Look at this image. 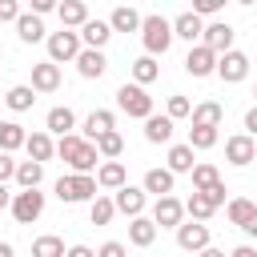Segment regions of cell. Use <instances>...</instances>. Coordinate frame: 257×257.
Returning <instances> with one entry per match:
<instances>
[{
	"mask_svg": "<svg viewBox=\"0 0 257 257\" xmlns=\"http://www.w3.org/2000/svg\"><path fill=\"white\" fill-rule=\"evenodd\" d=\"M52 189H56V197H60L64 205H76V201H88V205H92V201L100 197V193H96V189H100L96 177H80V173H64Z\"/></svg>",
	"mask_w": 257,
	"mask_h": 257,
	"instance_id": "cell-1",
	"label": "cell"
},
{
	"mask_svg": "<svg viewBox=\"0 0 257 257\" xmlns=\"http://www.w3.org/2000/svg\"><path fill=\"white\" fill-rule=\"evenodd\" d=\"M141 40H145V56H165L169 52V44H173V24L165 20V16H145V24H141Z\"/></svg>",
	"mask_w": 257,
	"mask_h": 257,
	"instance_id": "cell-2",
	"label": "cell"
},
{
	"mask_svg": "<svg viewBox=\"0 0 257 257\" xmlns=\"http://www.w3.org/2000/svg\"><path fill=\"white\" fill-rule=\"evenodd\" d=\"M116 104H120V112H128V116H137V120H149V116H153V96H149L141 84H120V88H116Z\"/></svg>",
	"mask_w": 257,
	"mask_h": 257,
	"instance_id": "cell-3",
	"label": "cell"
},
{
	"mask_svg": "<svg viewBox=\"0 0 257 257\" xmlns=\"http://www.w3.org/2000/svg\"><path fill=\"white\" fill-rule=\"evenodd\" d=\"M84 48H80V32H68V28H60V32H48V60L52 64H64V60H76Z\"/></svg>",
	"mask_w": 257,
	"mask_h": 257,
	"instance_id": "cell-4",
	"label": "cell"
},
{
	"mask_svg": "<svg viewBox=\"0 0 257 257\" xmlns=\"http://www.w3.org/2000/svg\"><path fill=\"white\" fill-rule=\"evenodd\" d=\"M40 213H44V193H40V189H20V193L12 197V217H16V225L40 221Z\"/></svg>",
	"mask_w": 257,
	"mask_h": 257,
	"instance_id": "cell-5",
	"label": "cell"
},
{
	"mask_svg": "<svg viewBox=\"0 0 257 257\" xmlns=\"http://www.w3.org/2000/svg\"><path fill=\"white\" fill-rule=\"evenodd\" d=\"M112 205H116V213H124V217L133 221V217H145V205H149V197H145V189H137V185H124V189H116V193H112Z\"/></svg>",
	"mask_w": 257,
	"mask_h": 257,
	"instance_id": "cell-6",
	"label": "cell"
},
{
	"mask_svg": "<svg viewBox=\"0 0 257 257\" xmlns=\"http://www.w3.org/2000/svg\"><path fill=\"white\" fill-rule=\"evenodd\" d=\"M177 245H181L185 253L209 249V225H201V221H181V225H177Z\"/></svg>",
	"mask_w": 257,
	"mask_h": 257,
	"instance_id": "cell-7",
	"label": "cell"
},
{
	"mask_svg": "<svg viewBox=\"0 0 257 257\" xmlns=\"http://www.w3.org/2000/svg\"><path fill=\"white\" fill-rule=\"evenodd\" d=\"M217 76L225 80V84H237V80H245L249 76V56L245 52H225V56H217Z\"/></svg>",
	"mask_w": 257,
	"mask_h": 257,
	"instance_id": "cell-8",
	"label": "cell"
},
{
	"mask_svg": "<svg viewBox=\"0 0 257 257\" xmlns=\"http://www.w3.org/2000/svg\"><path fill=\"white\" fill-rule=\"evenodd\" d=\"M181 221H185V201L161 197V201L153 205V225H157V229H177Z\"/></svg>",
	"mask_w": 257,
	"mask_h": 257,
	"instance_id": "cell-9",
	"label": "cell"
},
{
	"mask_svg": "<svg viewBox=\"0 0 257 257\" xmlns=\"http://www.w3.org/2000/svg\"><path fill=\"white\" fill-rule=\"evenodd\" d=\"M201 44H205L209 52L225 56V52H233V28H229L225 20H213V24H205V36H201Z\"/></svg>",
	"mask_w": 257,
	"mask_h": 257,
	"instance_id": "cell-10",
	"label": "cell"
},
{
	"mask_svg": "<svg viewBox=\"0 0 257 257\" xmlns=\"http://www.w3.org/2000/svg\"><path fill=\"white\" fill-rule=\"evenodd\" d=\"M185 72L189 76H213L217 72V52H209L205 44H193L185 56Z\"/></svg>",
	"mask_w": 257,
	"mask_h": 257,
	"instance_id": "cell-11",
	"label": "cell"
},
{
	"mask_svg": "<svg viewBox=\"0 0 257 257\" xmlns=\"http://www.w3.org/2000/svg\"><path fill=\"white\" fill-rule=\"evenodd\" d=\"M112 124H116V116H112L108 108H96V112H88V116H84V128H80V137H84L88 145H96L104 133H116Z\"/></svg>",
	"mask_w": 257,
	"mask_h": 257,
	"instance_id": "cell-12",
	"label": "cell"
},
{
	"mask_svg": "<svg viewBox=\"0 0 257 257\" xmlns=\"http://www.w3.org/2000/svg\"><path fill=\"white\" fill-rule=\"evenodd\" d=\"M225 161H229V165H249V161H257V145H253V137H249V133L229 137V141H225Z\"/></svg>",
	"mask_w": 257,
	"mask_h": 257,
	"instance_id": "cell-13",
	"label": "cell"
},
{
	"mask_svg": "<svg viewBox=\"0 0 257 257\" xmlns=\"http://www.w3.org/2000/svg\"><path fill=\"white\" fill-rule=\"evenodd\" d=\"M56 16H60V24L72 32V28H84L92 16H88V4L84 0H64V4H56Z\"/></svg>",
	"mask_w": 257,
	"mask_h": 257,
	"instance_id": "cell-14",
	"label": "cell"
},
{
	"mask_svg": "<svg viewBox=\"0 0 257 257\" xmlns=\"http://www.w3.org/2000/svg\"><path fill=\"white\" fill-rule=\"evenodd\" d=\"M32 88L36 92H56L60 88V64H52V60L32 64Z\"/></svg>",
	"mask_w": 257,
	"mask_h": 257,
	"instance_id": "cell-15",
	"label": "cell"
},
{
	"mask_svg": "<svg viewBox=\"0 0 257 257\" xmlns=\"http://www.w3.org/2000/svg\"><path fill=\"white\" fill-rule=\"evenodd\" d=\"M141 24H145V16L137 8H128V4H116L112 16H108V28L112 32H141Z\"/></svg>",
	"mask_w": 257,
	"mask_h": 257,
	"instance_id": "cell-16",
	"label": "cell"
},
{
	"mask_svg": "<svg viewBox=\"0 0 257 257\" xmlns=\"http://www.w3.org/2000/svg\"><path fill=\"white\" fill-rule=\"evenodd\" d=\"M104 68H108V60H104V52H96V48H84V52L76 56V72H80L84 80H100Z\"/></svg>",
	"mask_w": 257,
	"mask_h": 257,
	"instance_id": "cell-17",
	"label": "cell"
},
{
	"mask_svg": "<svg viewBox=\"0 0 257 257\" xmlns=\"http://www.w3.org/2000/svg\"><path fill=\"white\" fill-rule=\"evenodd\" d=\"M44 128H48V133H56V137H68V133L76 128V112H72L68 104H56V108H48Z\"/></svg>",
	"mask_w": 257,
	"mask_h": 257,
	"instance_id": "cell-18",
	"label": "cell"
},
{
	"mask_svg": "<svg viewBox=\"0 0 257 257\" xmlns=\"http://www.w3.org/2000/svg\"><path fill=\"white\" fill-rule=\"evenodd\" d=\"M24 149H28V161H36V165H44V161L56 157V141H52L48 133H28Z\"/></svg>",
	"mask_w": 257,
	"mask_h": 257,
	"instance_id": "cell-19",
	"label": "cell"
},
{
	"mask_svg": "<svg viewBox=\"0 0 257 257\" xmlns=\"http://www.w3.org/2000/svg\"><path fill=\"white\" fill-rule=\"evenodd\" d=\"M173 36H181V40H189V44H193V40H201V36H205L201 16H197L193 8H189V12H181V16L173 20Z\"/></svg>",
	"mask_w": 257,
	"mask_h": 257,
	"instance_id": "cell-20",
	"label": "cell"
},
{
	"mask_svg": "<svg viewBox=\"0 0 257 257\" xmlns=\"http://www.w3.org/2000/svg\"><path fill=\"white\" fill-rule=\"evenodd\" d=\"M96 185H100V189H112V193H116V189H124V185H128L124 165H120V161H104V165L96 169Z\"/></svg>",
	"mask_w": 257,
	"mask_h": 257,
	"instance_id": "cell-21",
	"label": "cell"
},
{
	"mask_svg": "<svg viewBox=\"0 0 257 257\" xmlns=\"http://www.w3.org/2000/svg\"><path fill=\"white\" fill-rule=\"evenodd\" d=\"M108 36H112L108 20H88V24L80 28V44H84V48H96V52L108 44Z\"/></svg>",
	"mask_w": 257,
	"mask_h": 257,
	"instance_id": "cell-22",
	"label": "cell"
},
{
	"mask_svg": "<svg viewBox=\"0 0 257 257\" xmlns=\"http://www.w3.org/2000/svg\"><path fill=\"white\" fill-rule=\"evenodd\" d=\"M221 120H225V108H221L217 100L193 104V124H201V128H221Z\"/></svg>",
	"mask_w": 257,
	"mask_h": 257,
	"instance_id": "cell-23",
	"label": "cell"
},
{
	"mask_svg": "<svg viewBox=\"0 0 257 257\" xmlns=\"http://www.w3.org/2000/svg\"><path fill=\"white\" fill-rule=\"evenodd\" d=\"M128 241H133L137 249H149V245L157 241V225H153V217H133V221H128Z\"/></svg>",
	"mask_w": 257,
	"mask_h": 257,
	"instance_id": "cell-24",
	"label": "cell"
},
{
	"mask_svg": "<svg viewBox=\"0 0 257 257\" xmlns=\"http://www.w3.org/2000/svg\"><path fill=\"white\" fill-rule=\"evenodd\" d=\"M145 141H149V145H169V141H173V120L153 112V116L145 120Z\"/></svg>",
	"mask_w": 257,
	"mask_h": 257,
	"instance_id": "cell-25",
	"label": "cell"
},
{
	"mask_svg": "<svg viewBox=\"0 0 257 257\" xmlns=\"http://www.w3.org/2000/svg\"><path fill=\"white\" fill-rule=\"evenodd\" d=\"M225 217H229V221H233L237 229H245V225H249V221L257 217V205H253L249 197H233V201L225 205Z\"/></svg>",
	"mask_w": 257,
	"mask_h": 257,
	"instance_id": "cell-26",
	"label": "cell"
},
{
	"mask_svg": "<svg viewBox=\"0 0 257 257\" xmlns=\"http://www.w3.org/2000/svg\"><path fill=\"white\" fill-rule=\"evenodd\" d=\"M16 36H20L24 44H36V40H48V36H44V20H40V16H32V12H24V16L16 20Z\"/></svg>",
	"mask_w": 257,
	"mask_h": 257,
	"instance_id": "cell-27",
	"label": "cell"
},
{
	"mask_svg": "<svg viewBox=\"0 0 257 257\" xmlns=\"http://www.w3.org/2000/svg\"><path fill=\"white\" fill-rule=\"evenodd\" d=\"M145 193H157V201L173 197V173L169 169H149L145 173Z\"/></svg>",
	"mask_w": 257,
	"mask_h": 257,
	"instance_id": "cell-28",
	"label": "cell"
},
{
	"mask_svg": "<svg viewBox=\"0 0 257 257\" xmlns=\"http://www.w3.org/2000/svg\"><path fill=\"white\" fill-rule=\"evenodd\" d=\"M4 104H8L12 112H28V108L36 104V88H32V84H16V88H8Z\"/></svg>",
	"mask_w": 257,
	"mask_h": 257,
	"instance_id": "cell-29",
	"label": "cell"
},
{
	"mask_svg": "<svg viewBox=\"0 0 257 257\" xmlns=\"http://www.w3.org/2000/svg\"><path fill=\"white\" fill-rule=\"evenodd\" d=\"M165 169H169L173 177H177V173H193V169H197L193 149H189V145H173V149H169V165H165Z\"/></svg>",
	"mask_w": 257,
	"mask_h": 257,
	"instance_id": "cell-30",
	"label": "cell"
},
{
	"mask_svg": "<svg viewBox=\"0 0 257 257\" xmlns=\"http://www.w3.org/2000/svg\"><path fill=\"white\" fill-rule=\"evenodd\" d=\"M213 185H221V173H217V165H209V161H197V169H193V193H209Z\"/></svg>",
	"mask_w": 257,
	"mask_h": 257,
	"instance_id": "cell-31",
	"label": "cell"
},
{
	"mask_svg": "<svg viewBox=\"0 0 257 257\" xmlns=\"http://www.w3.org/2000/svg\"><path fill=\"white\" fill-rule=\"evenodd\" d=\"M28 133L16 124V120H0V153H12V149H24Z\"/></svg>",
	"mask_w": 257,
	"mask_h": 257,
	"instance_id": "cell-32",
	"label": "cell"
},
{
	"mask_svg": "<svg viewBox=\"0 0 257 257\" xmlns=\"http://www.w3.org/2000/svg\"><path fill=\"white\" fill-rule=\"evenodd\" d=\"M40 181H44V165H36V161H20L16 165V185L20 189H40Z\"/></svg>",
	"mask_w": 257,
	"mask_h": 257,
	"instance_id": "cell-33",
	"label": "cell"
},
{
	"mask_svg": "<svg viewBox=\"0 0 257 257\" xmlns=\"http://www.w3.org/2000/svg\"><path fill=\"white\" fill-rule=\"evenodd\" d=\"M157 76H161V68H157V60H153V56H137V60H133V84H141V88H145V84H153Z\"/></svg>",
	"mask_w": 257,
	"mask_h": 257,
	"instance_id": "cell-34",
	"label": "cell"
},
{
	"mask_svg": "<svg viewBox=\"0 0 257 257\" xmlns=\"http://www.w3.org/2000/svg\"><path fill=\"white\" fill-rule=\"evenodd\" d=\"M68 249H64V241L60 237H52V233H44V237H36L32 241V257H64Z\"/></svg>",
	"mask_w": 257,
	"mask_h": 257,
	"instance_id": "cell-35",
	"label": "cell"
},
{
	"mask_svg": "<svg viewBox=\"0 0 257 257\" xmlns=\"http://www.w3.org/2000/svg\"><path fill=\"white\" fill-rule=\"evenodd\" d=\"M185 213H189L193 221H201V225H205V221H209V217H213L217 209L209 205V197H205V193H193V197L185 201Z\"/></svg>",
	"mask_w": 257,
	"mask_h": 257,
	"instance_id": "cell-36",
	"label": "cell"
},
{
	"mask_svg": "<svg viewBox=\"0 0 257 257\" xmlns=\"http://www.w3.org/2000/svg\"><path fill=\"white\" fill-rule=\"evenodd\" d=\"M116 217V205H112V197H96L92 205H88V221L92 225H108Z\"/></svg>",
	"mask_w": 257,
	"mask_h": 257,
	"instance_id": "cell-37",
	"label": "cell"
},
{
	"mask_svg": "<svg viewBox=\"0 0 257 257\" xmlns=\"http://www.w3.org/2000/svg\"><path fill=\"white\" fill-rule=\"evenodd\" d=\"M185 145H189L193 153H197V149H213V145H217V128H201V124H193Z\"/></svg>",
	"mask_w": 257,
	"mask_h": 257,
	"instance_id": "cell-38",
	"label": "cell"
},
{
	"mask_svg": "<svg viewBox=\"0 0 257 257\" xmlns=\"http://www.w3.org/2000/svg\"><path fill=\"white\" fill-rule=\"evenodd\" d=\"M96 153H100L104 161H116V157L124 153V141H120V133H104V137L96 141Z\"/></svg>",
	"mask_w": 257,
	"mask_h": 257,
	"instance_id": "cell-39",
	"label": "cell"
},
{
	"mask_svg": "<svg viewBox=\"0 0 257 257\" xmlns=\"http://www.w3.org/2000/svg\"><path fill=\"white\" fill-rule=\"evenodd\" d=\"M165 116H169V120H181V116H193V104H189V96H181V92H173V96H169V104H165Z\"/></svg>",
	"mask_w": 257,
	"mask_h": 257,
	"instance_id": "cell-40",
	"label": "cell"
},
{
	"mask_svg": "<svg viewBox=\"0 0 257 257\" xmlns=\"http://www.w3.org/2000/svg\"><path fill=\"white\" fill-rule=\"evenodd\" d=\"M80 145H84V137H80V133H68V137L56 141V157H60V161H72V157L80 153Z\"/></svg>",
	"mask_w": 257,
	"mask_h": 257,
	"instance_id": "cell-41",
	"label": "cell"
},
{
	"mask_svg": "<svg viewBox=\"0 0 257 257\" xmlns=\"http://www.w3.org/2000/svg\"><path fill=\"white\" fill-rule=\"evenodd\" d=\"M16 165H20V161H12V153H0V185L16 181Z\"/></svg>",
	"mask_w": 257,
	"mask_h": 257,
	"instance_id": "cell-42",
	"label": "cell"
},
{
	"mask_svg": "<svg viewBox=\"0 0 257 257\" xmlns=\"http://www.w3.org/2000/svg\"><path fill=\"white\" fill-rule=\"evenodd\" d=\"M20 16H24V12H20V4H16V0H0V24H4V20H12V24H16Z\"/></svg>",
	"mask_w": 257,
	"mask_h": 257,
	"instance_id": "cell-43",
	"label": "cell"
},
{
	"mask_svg": "<svg viewBox=\"0 0 257 257\" xmlns=\"http://www.w3.org/2000/svg\"><path fill=\"white\" fill-rule=\"evenodd\" d=\"M96 257H128V249H124L120 241H104V245L96 249Z\"/></svg>",
	"mask_w": 257,
	"mask_h": 257,
	"instance_id": "cell-44",
	"label": "cell"
},
{
	"mask_svg": "<svg viewBox=\"0 0 257 257\" xmlns=\"http://www.w3.org/2000/svg\"><path fill=\"white\" fill-rule=\"evenodd\" d=\"M193 12L197 16H213V12H221V0H193Z\"/></svg>",
	"mask_w": 257,
	"mask_h": 257,
	"instance_id": "cell-45",
	"label": "cell"
},
{
	"mask_svg": "<svg viewBox=\"0 0 257 257\" xmlns=\"http://www.w3.org/2000/svg\"><path fill=\"white\" fill-rule=\"evenodd\" d=\"M225 193H229V189H225V181H221V185H213L205 197H209V205H213V209H221V205H225Z\"/></svg>",
	"mask_w": 257,
	"mask_h": 257,
	"instance_id": "cell-46",
	"label": "cell"
},
{
	"mask_svg": "<svg viewBox=\"0 0 257 257\" xmlns=\"http://www.w3.org/2000/svg\"><path fill=\"white\" fill-rule=\"evenodd\" d=\"M44 12H56L52 0H32V16H44Z\"/></svg>",
	"mask_w": 257,
	"mask_h": 257,
	"instance_id": "cell-47",
	"label": "cell"
},
{
	"mask_svg": "<svg viewBox=\"0 0 257 257\" xmlns=\"http://www.w3.org/2000/svg\"><path fill=\"white\" fill-rule=\"evenodd\" d=\"M245 133H249V137H257V104L245 112Z\"/></svg>",
	"mask_w": 257,
	"mask_h": 257,
	"instance_id": "cell-48",
	"label": "cell"
},
{
	"mask_svg": "<svg viewBox=\"0 0 257 257\" xmlns=\"http://www.w3.org/2000/svg\"><path fill=\"white\" fill-rule=\"evenodd\" d=\"M64 257H96V249H88V245H72Z\"/></svg>",
	"mask_w": 257,
	"mask_h": 257,
	"instance_id": "cell-49",
	"label": "cell"
},
{
	"mask_svg": "<svg viewBox=\"0 0 257 257\" xmlns=\"http://www.w3.org/2000/svg\"><path fill=\"white\" fill-rule=\"evenodd\" d=\"M229 257H257V249H253V245H237Z\"/></svg>",
	"mask_w": 257,
	"mask_h": 257,
	"instance_id": "cell-50",
	"label": "cell"
},
{
	"mask_svg": "<svg viewBox=\"0 0 257 257\" xmlns=\"http://www.w3.org/2000/svg\"><path fill=\"white\" fill-rule=\"evenodd\" d=\"M12 197L16 193H8V185H0V209H12Z\"/></svg>",
	"mask_w": 257,
	"mask_h": 257,
	"instance_id": "cell-51",
	"label": "cell"
},
{
	"mask_svg": "<svg viewBox=\"0 0 257 257\" xmlns=\"http://www.w3.org/2000/svg\"><path fill=\"white\" fill-rule=\"evenodd\" d=\"M241 233H245V237H257V217H253V221H249V225H245Z\"/></svg>",
	"mask_w": 257,
	"mask_h": 257,
	"instance_id": "cell-52",
	"label": "cell"
},
{
	"mask_svg": "<svg viewBox=\"0 0 257 257\" xmlns=\"http://www.w3.org/2000/svg\"><path fill=\"white\" fill-rule=\"evenodd\" d=\"M197 257H225V253H221V249H213V245H209V249H201V253H197Z\"/></svg>",
	"mask_w": 257,
	"mask_h": 257,
	"instance_id": "cell-53",
	"label": "cell"
},
{
	"mask_svg": "<svg viewBox=\"0 0 257 257\" xmlns=\"http://www.w3.org/2000/svg\"><path fill=\"white\" fill-rule=\"evenodd\" d=\"M0 257H16V253H12V245H8V241H0Z\"/></svg>",
	"mask_w": 257,
	"mask_h": 257,
	"instance_id": "cell-54",
	"label": "cell"
},
{
	"mask_svg": "<svg viewBox=\"0 0 257 257\" xmlns=\"http://www.w3.org/2000/svg\"><path fill=\"white\" fill-rule=\"evenodd\" d=\"M253 96H257V88H253Z\"/></svg>",
	"mask_w": 257,
	"mask_h": 257,
	"instance_id": "cell-55",
	"label": "cell"
}]
</instances>
